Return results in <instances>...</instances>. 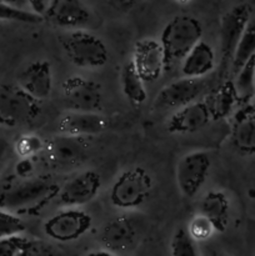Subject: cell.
Returning <instances> with one entry per match:
<instances>
[{
    "label": "cell",
    "instance_id": "6da1fadb",
    "mask_svg": "<svg viewBox=\"0 0 255 256\" xmlns=\"http://www.w3.org/2000/svg\"><path fill=\"white\" fill-rule=\"evenodd\" d=\"M60 186L48 176H32L5 188L0 192V209L22 212L42 208L55 199Z\"/></svg>",
    "mask_w": 255,
    "mask_h": 256
},
{
    "label": "cell",
    "instance_id": "7a4b0ae2",
    "mask_svg": "<svg viewBox=\"0 0 255 256\" xmlns=\"http://www.w3.org/2000/svg\"><path fill=\"white\" fill-rule=\"evenodd\" d=\"M202 26L192 15H176L162 29L160 45L165 58V72L180 64L185 55L202 40Z\"/></svg>",
    "mask_w": 255,
    "mask_h": 256
},
{
    "label": "cell",
    "instance_id": "3957f363",
    "mask_svg": "<svg viewBox=\"0 0 255 256\" xmlns=\"http://www.w3.org/2000/svg\"><path fill=\"white\" fill-rule=\"evenodd\" d=\"M152 188L154 180L145 168H128L112 182L109 192L110 202L122 210L138 209L149 199Z\"/></svg>",
    "mask_w": 255,
    "mask_h": 256
},
{
    "label": "cell",
    "instance_id": "277c9868",
    "mask_svg": "<svg viewBox=\"0 0 255 256\" xmlns=\"http://www.w3.org/2000/svg\"><path fill=\"white\" fill-rule=\"evenodd\" d=\"M62 50L72 64L82 69H100L109 62V50L96 35L85 30H72L59 38Z\"/></svg>",
    "mask_w": 255,
    "mask_h": 256
},
{
    "label": "cell",
    "instance_id": "5b68a950",
    "mask_svg": "<svg viewBox=\"0 0 255 256\" xmlns=\"http://www.w3.org/2000/svg\"><path fill=\"white\" fill-rule=\"evenodd\" d=\"M42 162L52 172H65L82 166L89 156V144L86 138L59 134L45 140Z\"/></svg>",
    "mask_w": 255,
    "mask_h": 256
},
{
    "label": "cell",
    "instance_id": "8992f818",
    "mask_svg": "<svg viewBox=\"0 0 255 256\" xmlns=\"http://www.w3.org/2000/svg\"><path fill=\"white\" fill-rule=\"evenodd\" d=\"M40 114V102L18 85L0 84V126L15 128L30 124Z\"/></svg>",
    "mask_w": 255,
    "mask_h": 256
},
{
    "label": "cell",
    "instance_id": "52a82bcc",
    "mask_svg": "<svg viewBox=\"0 0 255 256\" xmlns=\"http://www.w3.org/2000/svg\"><path fill=\"white\" fill-rule=\"evenodd\" d=\"M142 230L135 219L128 215L110 219L100 229L99 242L102 249L118 256L129 255L138 248Z\"/></svg>",
    "mask_w": 255,
    "mask_h": 256
},
{
    "label": "cell",
    "instance_id": "ba28073f",
    "mask_svg": "<svg viewBox=\"0 0 255 256\" xmlns=\"http://www.w3.org/2000/svg\"><path fill=\"white\" fill-rule=\"evenodd\" d=\"M92 219L79 208H64L45 220L42 229L45 235L58 242L79 240L92 229Z\"/></svg>",
    "mask_w": 255,
    "mask_h": 256
},
{
    "label": "cell",
    "instance_id": "9c48e42d",
    "mask_svg": "<svg viewBox=\"0 0 255 256\" xmlns=\"http://www.w3.org/2000/svg\"><path fill=\"white\" fill-rule=\"evenodd\" d=\"M212 159L208 152L195 150L185 154L178 162L175 180L180 192L185 198H194L209 176Z\"/></svg>",
    "mask_w": 255,
    "mask_h": 256
},
{
    "label": "cell",
    "instance_id": "30bf717a",
    "mask_svg": "<svg viewBox=\"0 0 255 256\" xmlns=\"http://www.w3.org/2000/svg\"><path fill=\"white\" fill-rule=\"evenodd\" d=\"M62 96L68 112H99L102 106V95L99 84L78 75L64 80Z\"/></svg>",
    "mask_w": 255,
    "mask_h": 256
},
{
    "label": "cell",
    "instance_id": "8fae6325",
    "mask_svg": "<svg viewBox=\"0 0 255 256\" xmlns=\"http://www.w3.org/2000/svg\"><path fill=\"white\" fill-rule=\"evenodd\" d=\"M252 19V8L248 2L232 6L224 14L220 22V54L222 69L230 64L235 46Z\"/></svg>",
    "mask_w": 255,
    "mask_h": 256
},
{
    "label": "cell",
    "instance_id": "7c38bea8",
    "mask_svg": "<svg viewBox=\"0 0 255 256\" xmlns=\"http://www.w3.org/2000/svg\"><path fill=\"white\" fill-rule=\"evenodd\" d=\"M102 178L95 170H84L60 186L56 202L62 208H80L89 204L99 194Z\"/></svg>",
    "mask_w": 255,
    "mask_h": 256
},
{
    "label": "cell",
    "instance_id": "4fadbf2b",
    "mask_svg": "<svg viewBox=\"0 0 255 256\" xmlns=\"http://www.w3.org/2000/svg\"><path fill=\"white\" fill-rule=\"evenodd\" d=\"M205 84L202 79H189L180 78L165 85L152 102L154 112L178 110L192 102L199 100L204 92Z\"/></svg>",
    "mask_w": 255,
    "mask_h": 256
},
{
    "label": "cell",
    "instance_id": "5bb4252c",
    "mask_svg": "<svg viewBox=\"0 0 255 256\" xmlns=\"http://www.w3.org/2000/svg\"><path fill=\"white\" fill-rule=\"evenodd\" d=\"M130 62L145 84L159 80L165 72L164 52L159 40L152 38L140 39L134 45Z\"/></svg>",
    "mask_w": 255,
    "mask_h": 256
},
{
    "label": "cell",
    "instance_id": "9a60e30c",
    "mask_svg": "<svg viewBox=\"0 0 255 256\" xmlns=\"http://www.w3.org/2000/svg\"><path fill=\"white\" fill-rule=\"evenodd\" d=\"M42 18L54 26L80 30L89 24L92 15L82 0H49Z\"/></svg>",
    "mask_w": 255,
    "mask_h": 256
},
{
    "label": "cell",
    "instance_id": "2e32d148",
    "mask_svg": "<svg viewBox=\"0 0 255 256\" xmlns=\"http://www.w3.org/2000/svg\"><path fill=\"white\" fill-rule=\"evenodd\" d=\"M230 142L239 154L252 156L255 152V109L245 102L235 109L230 124Z\"/></svg>",
    "mask_w": 255,
    "mask_h": 256
},
{
    "label": "cell",
    "instance_id": "e0dca14e",
    "mask_svg": "<svg viewBox=\"0 0 255 256\" xmlns=\"http://www.w3.org/2000/svg\"><path fill=\"white\" fill-rule=\"evenodd\" d=\"M16 85L36 102L49 99L52 92V72L50 62L46 60L32 62L20 72Z\"/></svg>",
    "mask_w": 255,
    "mask_h": 256
},
{
    "label": "cell",
    "instance_id": "ac0fdd59",
    "mask_svg": "<svg viewBox=\"0 0 255 256\" xmlns=\"http://www.w3.org/2000/svg\"><path fill=\"white\" fill-rule=\"evenodd\" d=\"M212 120L206 102L196 100L175 110L166 122L170 134H192L204 129Z\"/></svg>",
    "mask_w": 255,
    "mask_h": 256
},
{
    "label": "cell",
    "instance_id": "d6986e66",
    "mask_svg": "<svg viewBox=\"0 0 255 256\" xmlns=\"http://www.w3.org/2000/svg\"><path fill=\"white\" fill-rule=\"evenodd\" d=\"M109 126L108 118L100 112H66L60 116L58 128L60 134L86 138L105 132Z\"/></svg>",
    "mask_w": 255,
    "mask_h": 256
},
{
    "label": "cell",
    "instance_id": "ffe728a7",
    "mask_svg": "<svg viewBox=\"0 0 255 256\" xmlns=\"http://www.w3.org/2000/svg\"><path fill=\"white\" fill-rule=\"evenodd\" d=\"M215 52L210 44L200 40L180 62L182 78L202 79L215 68Z\"/></svg>",
    "mask_w": 255,
    "mask_h": 256
},
{
    "label": "cell",
    "instance_id": "44dd1931",
    "mask_svg": "<svg viewBox=\"0 0 255 256\" xmlns=\"http://www.w3.org/2000/svg\"><path fill=\"white\" fill-rule=\"evenodd\" d=\"M199 214L209 220L215 232H224L229 225L230 200L222 190H210L202 199Z\"/></svg>",
    "mask_w": 255,
    "mask_h": 256
},
{
    "label": "cell",
    "instance_id": "7402d4cb",
    "mask_svg": "<svg viewBox=\"0 0 255 256\" xmlns=\"http://www.w3.org/2000/svg\"><path fill=\"white\" fill-rule=\"evenodd\" d=\"M206 102L212 120H222L235 112L239 102L232 80H225L209 96Z\"/></svg>",
    "mask_w": 255,
    "mask_h": 256
},
{
    "label": "cell",
    "instance_id": "603a6c76",
    "mask_svg": "<svg viewBox=\"0 0 255 256\" xmlns=\"http://www.w3.org/2000/svg\"><path fill=\"white\" fill-rule=\"evenodd\" d=\"M120 85H122V92L124 96L132 105H142L146 102V86L136 72L132 62L122 66V74H120Z\"/></svg>",
    "mask_w": 255,
    "mask_h": 256
},
{
    "label": "cell",
    "instance_id": "cb8c5ba5",
    "mask_svg": "<svg viewBox=\"0 0 255 256\" xmlns=\"http://www.w3.org/2000/svg\"><path fill=\"white\" fill-rule=\"evenodd\" d=\"M255 56V24L254 19H252L245 29L244 34L242 35L240 40L235 46L234 54H232L230 66H232V74H236L242 66L248 62L250 58Z\"/></svg>",
    "mask_w": 255,
    "mask_h": 256
},
{
    "label": "cell",
    "instance_id": "d4e9b609",
    "mask_svg": "<svg viewBox=\"0 0 255 256\" xmlns=\"http://www.w3.org/2000/svg\"><path fill=\"white\" fill-rule=\"evenodd\" d=\"M255 82V56L250 58L246 64L235 74V80H232L238 98L246 102L248 99H252L254 94Z\"/></svg>",
    "mask_w": 255,
    "mask_h": 256
},
{
    "label": "cell",
    "instance_id": "484cf974",
    "mask_svg": "<svg viewBox=\"0 0 255 256\" xmlns=\"http://www.w3.org/2000/svg\"><path fill=\"white\" fill-rule=\"evenodd\" d=\"M45 146V140L36 134H22L15 140L14 152L19 159H34L35 156L42 154Z\"/></svg>",
    "mask_w": 255,
    "mask_h": 256
},
{
    "label": "cell",
    "instance_id": "4316f807",
    "mask_svg": "<svg viewBox=\"0 0 255 256\" xmlns=\"http://www.w3.org/2000/svg\"><path fill=\"white\" fill-rule=\"evenodd\" d=\"M170 254L172 256H200L198 242L190 238L184 228H179L172 235L170 242Z\"/></svg>",
    "mask_w": 255,
    "mask_h": 256
},
{
    "label": "cell",
    "instance_id": "83f0119b",
    "mask_svg": "<svg viewBox=\"0 0 255 256\" xmlns=\"http://www.w3.org/2000/svg\"><path fill=\"white\" fill-rule=\"evenodd\" d=\"M0 22H12L34 25L40 24L44 20L40 15L34 14L32 10L19 9V8L12 6V5L0 2Z\"/></svg>",
    "mask_w": 255,
    "mask_h": 256
},
{
    "label": "cell",
    "instance_id": "f1b7e54d",
    "mask_svg": "<svg viewBox=\"0 0 255 256\" xmlns=\"http://www.w3.org/2000/svg\"><path fill=\"white\" fill-rule=\"evenodd\" d=\"M26 230L24 222L14 212L0 209V240L22 236Z\"/></svg>",
    "mask_w": 255,
    "mask_h": 256
},
{
    "label": "cell",
    "instance_id": "f546056e",
    "mask_svg": "<svg viewBox=\"0 0 255 256\" xmlns=\"http://www.w3.org/2000/svg\"><path fill=\"white\" fill-rule=\"evenodd\" d=\"M188 234L190 235L194 242H205V240L210 239L212 235L215 234V230L212 228V225L210 224L209 220L205 219L202 215H200L199 212L195 214L194 216L190 219L189 225L186 228Z\"/></svg>",
    "mask_w": 255,
    "mask_h": 256
},
{
    "label": "cell",
    "instance_id": "4dcf8cb0",
    "mask_svg": "<svg viewBox=\"0 0 255 256\" xmlns=\"http://www.w3.org/2000/svg\"><path fill=\"white\" fill-rule=\"evenodd\" d=\"M28 239L14 236L0 240V256H22Z\"/></svg>",
    "mask_w": 255,
    "mask_h": 256
},
{
    "label": "cell",
    "instance_id": "1f68e13d",
    "mask_svg": "<svg viewBox=\"0 0 255 256\" xmlns=\"http://www.w3.org/2000/svg\"><path fill=\"white\" fill-rule=\"evenodd\" d=\"M22 256H58V254L45 242L28 240Z\"/></svg>",
    "mask_w": 255,
    "mask_h": 256
},
{
    "label": "cell",
    "instance_id": "d6a6232c",
    "mask_svg": "<svg viewBox=\"0 0 255 256\" xmlns=\"http://www.w3.org/2000/svg\"><path fill=\"white\" fill-rule=\"evenodd\" d=\"M35 172L34 159H19L15 165V174L19 179H28L32 178Z\"/></svg>",
    "mask_w": 255,
    "mask_h": 256
},
{
    "label": "cell",
    "instance_id": "836d02e7",
    "mask_svg": "<svg viewBox=\"0 0 255 256\" xmlns=\"http://www.w3.org/2000/svg\"><path fill=\"white\" fill-rule=\"evenodd\" d=\"M105 2H106L110 6L114 8L115 10H118V12H126L134 8L136 0H105Z\"/></svg>",
    "mask_w": 255,
    "mask_h": 256
},
{
    "label": "cell",
    "instance_id": "e575fe53",
    "mask_svg": "<svg viewBox=\"0 0 255 256\" xmlns=\"http://www.w3.org/2000/svg\"><path fill=\"white\" fill-rule=\"evenodd\" d=\"M25 2H26L28 6L32 9V12L40 16H42L48 4H49V0H25Z\"/></svg>",
    "mask_w": 255,
    "mask_h": 256
},
{
    "label": "cell",
    "instance_id": "d590c367",
    "mask_svg": "<svg viewBox=\"0 0 255 256\" xmlns=\"http://www.w3.org/2000/svg\"><path fill=\"white\" fill-rule=\"evenodd\" d=\"M12 150V146H10V142H8L5 138L0 136V169L4 165L5 160L9 156V152Z\"/></svg>",
    "mask_w": 255,
    "mask_h": 256
},
{
    "label": "cell",
    "instance_id": "8d00e7d4",
    "mask_svg": "<svg viewBox=\"0 0 255 256\" xmlns=\"http://www.w3.org/2000/svg\"><path fill=\"white\" fill-rule=\"evenodd\" d=\"M0 2H5L8 5H12V6L19 8V9H25V6H28L25 0H0Z\"/></svg>",
    "mask_w": 255,
    "mask_h": 256
},
{
    "label": "cell",
    "instance_id": "74e56055",
    "mask_svg": "<svg viewBox=\"0 0 255 256\" xmlns=\"http://www.w3.org/2000/svg\"><path fill=\"white\" fill-rule=\"evenodd\" d=\"M84 256H118V255L112 254V252H108V250L100 249V250H94V252H88V254L84 255Z\"/></svg>",
    "mask_w": 255,
    "mask_h": 256
},
{
    "label": "cell",
    "instance_id": "f35d334b",
    "mask_svg": "<svg viewBox=\"0 0 255 256\" xmlns=\"http://www.w3.org/2000/svg\"><path fill=\"white\" fill-rule=\"evenodd\" d=\"M205 256H232L224 252H220V250H209V252L205 254Z\"/></svg>",
    "mask_w": 255,
    "mask_h": 256
},
{
    "label": "cell",
    "instance_id": "ab89813d",
    "mask_svg": "<svg viewBox=\"0 0 255 256\" xmlns=\"http://www.w3.org/2000/svg\"><path fill=\"white\" fill-rule=\"evenodd\" d=\"M176 2H180V4H186V2H189L190 0H175Z\"/></svg>",
    "mask_w": 255,
    "mask_h": 256
}]
</instances>
